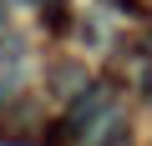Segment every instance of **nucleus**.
<instances>
[{"instance_id": "obj_1", "label": "nucleus", "mask_w": 152, "mask_h": 146, "mask_svg": "<svg viewBox=\"0 0 152 146\" xmlns=\"http://www.w3.org/2000/svg\"><path fill=\"white\" fill-rule=\"evenodd\" d=\"M107 111H112V86H102V81H91V86H81V96L71 101V111L61 116V136L66 141H81L86 131H96L102 121H107Z\"/></svg>"}]
</instances>
